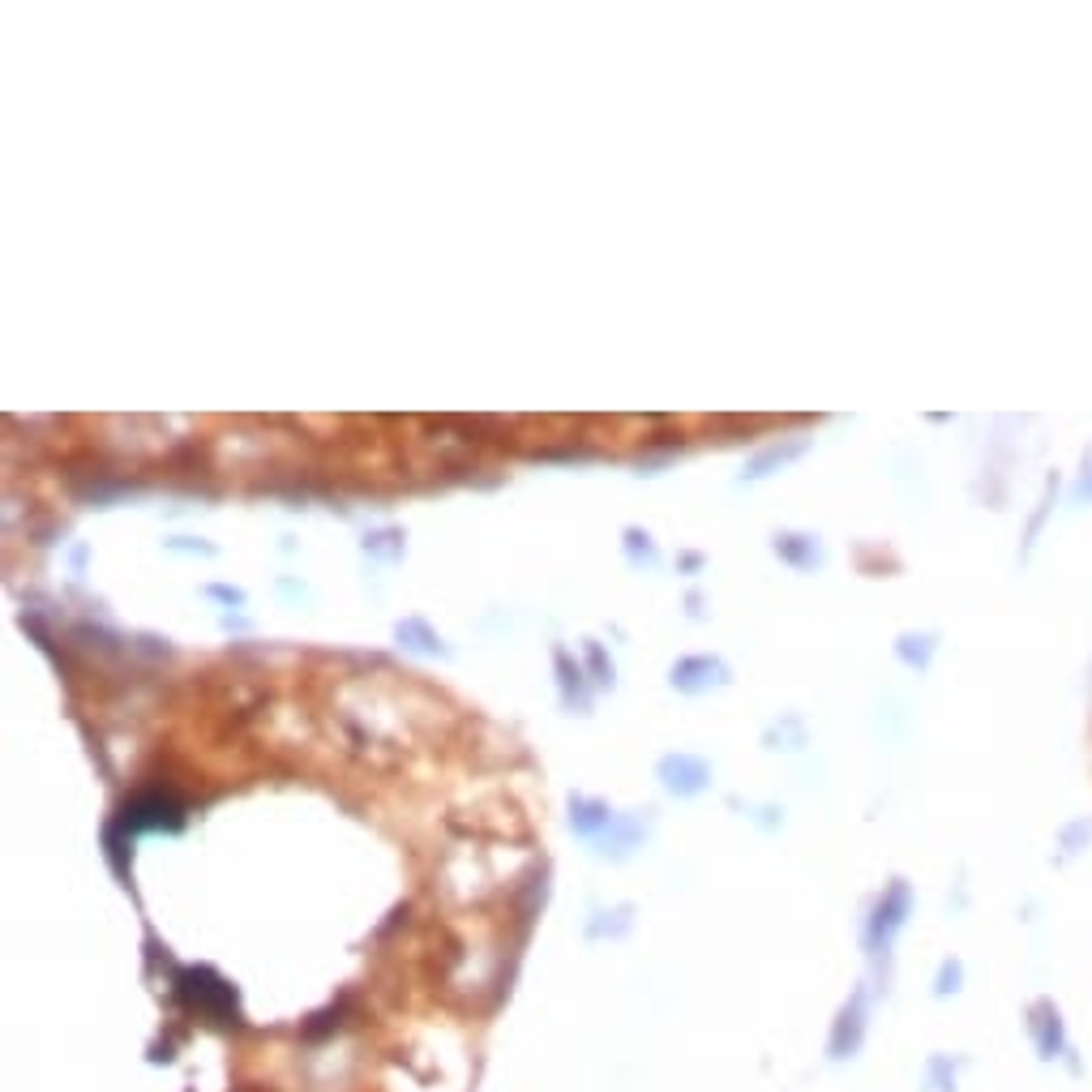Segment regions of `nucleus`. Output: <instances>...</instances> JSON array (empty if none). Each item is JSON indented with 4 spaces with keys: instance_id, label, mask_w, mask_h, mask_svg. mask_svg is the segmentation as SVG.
I'll return each instance as SVG.
<instances>
[{
    "instance_id": "obj_1",
    "label": "nucleus",
    "mask_w": 1092,
    "mask_h": 1092,
    "mask_svg": "<svg viewBox=\"0 0 1092 1092\" xmlns=\"http://www.w3.org/2000/svg\"><path fill=\"white\" fill-rule=\"evenodd\" d=\"M176 990L185 994L197 1011H206V1016H227V1011H232V990L223 982H214L210 972H180Z\"/></svg>"
}]
</instances>
